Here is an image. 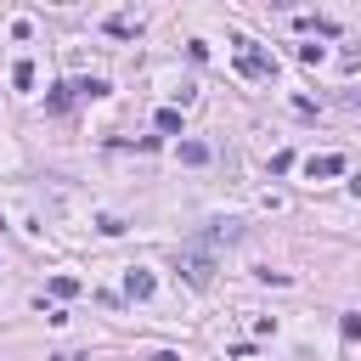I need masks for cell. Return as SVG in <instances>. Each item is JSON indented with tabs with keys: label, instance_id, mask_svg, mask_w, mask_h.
I'll list each match as a JSON object with an SVG mask.
<instances>
[{
	"label": "cell",
	"instance_id": "cell-1",
	"mask_svg": "<svg viewBox=\"0 0 361 361\" xmlns=\"http://www.w3.org/2000/svg\"><path fill=\"white\" fill-rule=\"evenodd\" d=\"M175 265H180V276H186L192 288H209V282H214V248H203V243L180 248V254H175Z\"/></svg>",
	"mask_w": 361,
	"mask_h": 361
},
{
	"label": "cell",
	"instance_id": "cell-2",
	"mask_svg": "<svg viewBox=\"0 0 361 361\" xmlns=\"http://www.w3.org/2000/svg\"><path fill=\"white\" fill-rule=\"evenodd\" d=\"M237 68H243L248 79H276V62H271L265 51H254L248 39H237Z\"/></svg>",
	"mask_w": 361,
	"mask_h": 361
},
{
	"label": "cell",
	"instance_id": "cell-3",
	"mask_svg": "<svg viewBox=\"0 0 361 361\" xmlns=\"http://www.w3.org/2000/svg\"><path fill=\"white\" fill-rule=\"evenodd\" d=\"M305 169H310V180H333V175H344V152H322V158H310Z\"/></svg>",
	"mask_w": 361,
	"mask_h": 361
},
{
	"label": "cell",
	"instance_id": "cell-4",
	"mask_svg": "<svg viewBox=\"0 0 361 361\" xmlns=\"http://www.w3.org/2000/svg\"><path fill=\"white\" fill-rule=\"evenodd\" d=\"M124 293H130V299H152V271H141V265H135V271L124 276Z\"/></svg>",
	"mask_w": 361,
	"mask_h": 361
},
{
	"label": "cell",
	"instance_id": "cell-5",
	"mask_svg": "<svg viewBox=\"0 0 361 361\" xmlns=\"http://www.w3.org/2000/svg\"><path fill=\"white\" fill-rule=\"evenodd\" d=\"M11 85H17V90H28V85H34V62H28V56L11 68Z\"/></svg>",
	"mask_w": 361,
	"mask_h": 361
},
{
	"label": "cell",
	"instance_id": "cell-6",
	"mask_svg": "<svg viewBox=\"0 0 361 361\" xmlns=\"http://www.w3.org/2000/svg\"><path fill=\"white\" fill-rule=\"evenodd\" d=\"M180 158H186V164H209V147H203V141H180Z\"/></svg>",
	"mask_w": 361,
	"mask_h": 361
},
{
	"label": "cell",
	"instance_id": "cell-7",
	"mask_svg": "<svg viewBox=\"0 0 361 361\" xmlns=\"http://www.w3.org/2000/svg\"><path fill=\"white\" fill-rule=\"evenodd\" d=\"M79 96H107V79H73Z\"/></svg>",
	"mask_w": 361,
	"mask_h": 361
},
{
	"label": "cell",
	"instance_id": "cell-8",
	"mask_svg": "<svg viewBox=\"0 0 361 361\" xmlns=\"http://www.w3.org/2000/svg\"><path fill=\"white\" fill-rule=\"evenodd\" d=\"M158 130H164V135H180V113L164 107V113H158Z\"/></svg>",
	"mask_w": 361,
	"mask_h": 361
},
{
	"label": "cell",
	"instance_id": "cell-9",
	"mask_svg": "<svg viewBox=\"0 0 361 361\" xmlns=\"http://www.w3.org/2000/svg\"><path fill=\"white\" fill-rule=\"evenodd\" d=\"M51 293H56V299H73L79 282H73V276H51Z\"/></svg>",
	"mask_w": 361,
	"mask_h": 361
},
{
	"label": "cell",
	"instance_id": "cell-10",
	"mask_svg": "<svg viewBox=\"0 0 361 361\" xmlns=\"http://www.w3.org/2000/svg\"><path fill=\"white\" fill-rule=\"evenodd\" d=\"M338 107H344V113H355V118H361V90H338Z\"/></svg>",
	"mask_w": 361,
	"mask_h": 361
},
{
	"label": "cell",
	"instance_id": "cell-11",
	"mask_svg": "<svg viewBox=\"0 0 361 361\" xmlns=\"http://www.w3.org/2000/svg\"><path fill=\"white\" fill-rule=\"evenodd\" d=\"M338 333H344V338L355 344V338H361V316H344V322H338Z\"/></svg>",
	"mask_w": 361,
	"mask_h": 361
},
{
	"label": "cell",
	"instance_id": "cell-12",
	"mask_svg": "<svg viewBox=\"0 0 361 361\" xmlns=\"http://www.w3.org/2000/svg\"><path fill=\"white\" fill-rule=\"evenodd\" d=\"M56 361H85V355H73V350H62V355H56Z\"/></svg>",
	"mask_w": 361,
	"mask_h": 361
}]
</instances>
